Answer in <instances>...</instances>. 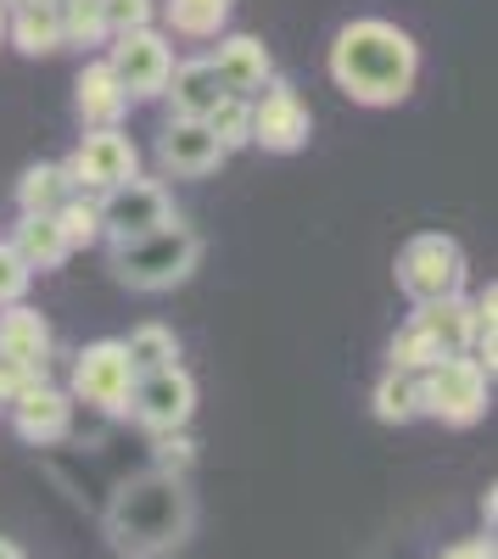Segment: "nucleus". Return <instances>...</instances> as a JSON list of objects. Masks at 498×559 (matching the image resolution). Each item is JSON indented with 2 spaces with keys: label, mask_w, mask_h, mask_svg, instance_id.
Returning a JSON list of instances; mask_svg holds the SVG:
<instances>
[{
  "label": "nucleus",
  "mask_w": 498,
  "mask_h": 559,
  "mask_svg": "<svg viewBox=\"0 0 498 559\" xmlns=\"http://www.w3.org/2000/svg\"><path fill=\"white\" fill-rule=\"evenodd\" d=\"M107 68L118 73L129 102H152V96H163V84L174 73V51L157 28H129V34H118Z\"/></svg>",
  "instance_id": "8"
},
{
  "label": "nucleus",
  "mask_w": 498,
  "mask_h": 559,
  "mask_svg": "<svg viewBox=\"0 0 498 559\" xmlns=\"http://www.w3.org/2000/svg\"><path fill=\"white\" fill-rule=\"evenodd\" d=\"M123 414H134L146 431H186L191 414H197V381L179 364L152 369V376H134Z\"/></svg>",
  "instance_id": "6"
},
{
  "label": "nucleus",
  "mask_w": 498,
  "mask_h": 559,
  "mask_svg": "<svg viewBox=\"0 0 498 559\" xmlns=\"http://www.w3.org/2000/svg\"><path fill=\"white\" fill-rule=\"evenodd\" d=\"M163 96L174 102V118H191V123H208L213 118V107L230 96L224 90V79L213 73V62L202 57V62H179L174 73H168V84H163Z\"/></svg>",
  "instance_id": "15"
},
{
  "label": "nucleus",
  "mask_w": 498,
  "mask_h": 559,
  "mask_svg": "<svg viewBox=\"0 0 498 559\" xmlns=\"http://www.w3.org/2000/svg\"><path fill=\"white\" fill-rule=\"evenodd\" d=\"M12 426H17V437L23 442H34V448H51V442H62L68 437V426H73V397L62 392V386H51V381H28L17 397H12Z\"/></svg>",
  "instance_id": "12"
},
{
  "label": "nucleus",
  "mask_w": 498,
  "mask_h": 559,
  "mask_svg": "<svg viewBox=\"0 0 498 559\" xmlns=\"http://www.w3.org/2000/svg\"><path fill=\"white\" fill-rule=\"evenodd\" d=\"M197 459V442L186 431H157V471L163 476H186Z\"/></svg>",
  "instance_id": "31"
},
{
  "label": "nucleus",
  "mask_w": 498,
  "mask_h": 559,
  "mask_svg": "<svg viewBox=\"0 0 498 559\" xmlns=\"http://www.w3.org/2000/svg\"><path fill=\"white\" fill-rule=\"evenodd\" d=\"M471 347H476V364L493 376V358H498V292L487 286L476 302H471Z\"/></svg>",
  "instance_id": "27"
},
{
  "label": "nucleus",
  "mask_w": 498,
  "mask_h": 559,
  "mask_svg": "<svg viewBox=\"0 0 498 559\" xmlns=\"http://www.w3.org/2000/svg\"><path fill=\"white\" fill-rule=\"evenodd\" d=\"M28 280H34V269L12 252V247H0V308H12V302H23V292H28Z\"/></svg>",
  "instance_id": "32"
},
{
  "label": "nucleus",
  "mask_w": 498,
  "mask_h": 559,
  "mask_svg": "<svg viewBox=\"0 0 498 559\" xmlns=\"http://www.w3.org/2000/svg\"><path fill=\"white\" fill-rule=\"evenodd\" d=\"M331 79L358 107H398L420 79V45L387 17H358L331 39Z\"/></svg>",
  "instance_id": "1"
},
{
  "label": "nucleus",
  "mask_w": 498,
  "mask_h": 559,
  "mask_svg": "<svg viewBox=\"0 0 498 559\" xmlns=\"http://www.w3.org/2000/svg\"><path fill=\"white\" fill-rule=\"evenodd\" d=\"M224 157H230V152L218 146V134L208 123H191V118H174L168 134L157 140V163L168 174H191L197 179V174H213Z\"/></svg>",
  "instance_id": "14"
},
{
  "label": "nucleus",
  "mask_w": 498,
  "mask_h": 559,
  "mask_svg": "<svg viewBox=\"0 0 498 559\" xmlns=\"http://www.w3.org/2000/svg\"><path fill=\"white\" fill-rule=\"evenodd\" d=\"M191 521H197V509H191L186 481L152 471V476H141L134 487L118 492L112 515H107V532L129 559H152V554H168V548L186 543Z\"/></svg>",
  "instance_id": "2"
},
{
  "label": "nucleus",
  "mask_w": 498,
  "mask_h": 559,
  "mask_svg": "<svg viewBox=\"0 0 498 559\" xmlns=\"http://www.w3.org/2000/svg\"><path fill=\"white\" fill-rule=\"evenodd\" d=\"M68 174L57 168V163H34L23 179H17V207L23 213H57L62 202H68Z\"/></svg>",
  "instance_id": "22"
},
{
  "label": "nucleus",
  "mask_w": 498,
  "mask_h": 559,
  "mask_svg": "<svg viewBox=\"0 0 498 559\" xmlns=\"http://www.w3.org/2000/svg\"><path fill=\"white\" fill-rule=\"evenodd\" d=\"M471 302L465 297H442V302H420V313H415V324L442 347V353H465L471 347Z\"/></svg>",
  "instance_id": "20"
},
{
  "label": "nucleus",
  "mask_w": 498,
  "mask_h": 559,
  "mask_svg": "<svg viewBox=\"0 0 498 559\" xmlns=\"http://www.w3.org/2000/svg\"><path fill=\"white\" fill-rule=\"evenodd\" d=\"M134 168H141V152L118 129H90L79 140V152L62 163L68 185H79V191H112V185L134 179Z\"/></svg>",
  "instance_id": "9"
},
{
  "label": "nucleus",
  "mask_w": 498,
  "mask_h": 559,
  "mask_svg": "<svg viewBox=\"0 0 498 559\" xmlns=\"http://www.w3.org/2000/svg\"><path fill=\"white\" fill-rule=\"evenodd\" d=\"M208 62H213V73L224 79L230 96H241V90H263L269 79H275V62H269L263 39H252V34H230L218 45V57H208Z\"/></svg>",
  "instance_id": "16"
},
{
  "label": "nucleus",
  "mask_w": 498,
  "mask_h": 559,
  "mask_svg": "<svg viewBox=\"0 0 498 559\" xmlns=\"http://www.w3.org/2000/svg\"><path fill=\"white\" fill-rule=\"evenodd\" d=\"M197 263H202V241L179 218H168L152 236H134V241L112 247V274L129 292H174L179 280L197 274Z\"/></svg>",
  "instance_id": "3"
},
{
  "label": "nucleus",
  "mask_w": 498,
  "mask_h": 559,
  "mask_svg": "<svg viewBox=\"0 0 498 559\" xmlns=\"http://www.w3.org/2000/svg\"><path fill=\"white\" fill-rule=\"evenodd\" d=\"M57 224H62V236H68V247H90L102 236V213H96V202H62L57 207Z\"/></svg>",
  "instance_id": "29"
},
{
  "label": "nucleus",
  "mask_w": 498,
  "mask_h": 559,
  "mask_svg": "<svg viewBox=\"0 0 498 559\" xmlns=\"http://www.w3.org/2000/svg\"><path fill=\"white\" fill-rule=\"evenodd\" d=\"M437 358H448L426 331H420V324L410 319V324H403V331L392 336V347H387V369H410V376H420V369H431Z\"/></svg>",
  "instance_id": "25"
},
{
  "label": "nucleus",
  "mask_w": 498,
  "mask_h": 559,
  "mask_svg": "<svg viewBox=\"0 0 498 559\" xmlns=\"http://www.w3.org/2000/svg\"><path fill=\"white\" fill-rule=\"evenodd\" d=\"M107 34H129V28H152V0H96Z\"/></svg>",
  "instance_id": "30"
},
{
  "label": "nucleus",
  "mask_w": 498,
  "mask_h": 559,
  "mask_svg": "<svg viewBox=\"0 0 498 559\" xmlns=\"http://www.w3.org/2000/svg\"><path fill=\"white\" fill-rule=\"evenodd\" d=\"M376 419L381 426H410V419H420V376H410V369H387V376L376 381Z\"/></svg>",
  "instance_id": "21"
},
{
  "label": "nucleus",
  "mask_w": 498,
  "mask_h": 559,
  "mask_svg": "<svg viewBox=\"0 0 498 559\" xmlns=\"http://www.w3.org/2000/svg\"><path fill=\"white\" fill-rule=\"evenodd\" d=\"M96 213H102V236H112V241L152 236V229H163L174 218L168 191L152 185V179H123V185H112V191H102Z\"/></svg>",
  "instance_id": "7"
},
{
  "label": "nucleus",
  "mask_w": 498,
  "mask_h": 559,
  "mask_svg": "<svg viewBox=\"0 0 498 559\" xmlns=\"http://www.w3.org/2000/svg\"><path fill=\"white\" fill-rule=\"evenodd\" d=\"M442 559H493V537H476V543H460V548H448Z\"/></svg>",
  "instance_id": "34"
},
{
  "label": "nucleus",
  "mask_w": 498,
  "mask_h": 559,
  "mask_svg": "<svg viewBox=\"0 0 498 559\" xmlns=\"http://www.w3.org/2000/svg\"><path fill=\"white\" fill-rule=\"evenodd\" d=\"M28 386V376H17L12 364H0V408H12V397Z\"/></svg>",
  "instance_id": "33"
},
{
  "label": "nucleus",
  "mask_w": 498,
  "mask_h": 559,
  "mask_svg": "<svg viewBox=\"0 0 498 559\" xmlns=\"http://www.w3.org/2000/svg\"><path fill=\"white\" fill-rule=\"evenodd\" d=\"M208 129L218 134V146H224V152H241V146H252V107H247L241 96H224V102L213 107Z\"/></svg>",
  "instance_id": "26"
},
{
  "label": "nucleus",
  "mask_w": 498,
  "mask_h": 559,
  "mask_svg": "<svg viewBox=\"0 0 498 559\" xmlns=\"http://www.w3.org/2000/svg\"><path fill=\"white\" fill-rule=\"evenodd\" d=\"M487 386H493V376L476 358L448 353L431 369H420V414L442 419V426H476L487 414Z\"/></svg>",
  "instance_id": "4"
},
{
  "label": "nucleus",
  "mask_w": 498,
  "mask_h": 559,
  "mask_svg": "<svg viewBox=\"0 0 498 559\" xmlns=\"http://www.w3.org/2000/svg\"><path fill=\"white\" fill-rule=\"evenodd\" d=\"M308 129H313V118H308V107H303V96H297L292 84H269L263 102L252 107V146L275 152V157L303 152L308 146Z\"/></svg>",
  "instance_id": "11"
},
{
  "label": "nucleus",
  "mask_w": 498,
  "mask_h": 559,
  "mask_svg": "<svg viewBox=\"0 0 498 559\" xmlns=\"http://www.w3.org/2000/svg\"><path fill=\"white\" fill-rule=\"evenodd\" d=\"M129 364H134V376H152V369H168V364H179V342H174V331L168 324H141L129 342Z\"/></svg>",
  "instance_id": "24"
},
{
  "label": "nucleus",
  "mask_w": 498,
  "mask_h": 559,
  "mask_svg": "<svg viewBox=\"0 0 498 559\" xmlns=\"http://www.w3.org/2000/svg\"><path fill=\"white\" fill-rule=\"evenodd\" d=\"M12 252L28 263V269H57L73 247H68V236H62V224H57V213H23V224H17V241H12Z\"/></svg>",
  "instance_id": "18"
},
{
  "label": "nucleus",
  "mask_w": 498,
  "mask_h": 559,
  "mask_svg": "<svg viewBox=\"0 0 498 559\" xmlns=\"http://www.w3.org/2000/svg\"><path fill=\"white\" fill-rule=\"evenodd\" d=\"M398 286L415 308L420 302H442V297H460L465 292V247L454 236H410L398 252Z\"/></svg>",
  "instance_id": "5"
},
{
  "label": "nucleus",
  "mask_w": 498,
  "mask_h": 559,
  "mask_svg": "<svg viewBox=\"0 0 498 559\" xmlns=\"http://www.w3.org/2000/svg\"><path fill=\"white\" fill-rule=\"evenodd\" d=\"M129 386H134V364H129V347L123 342H90L73 364V392L84 403H96L107 414H123L129 403Z\"/></svg>",
  "instance_id": "10"
},
{
  "label": "nucleus",
  "mask_w": 498,
  "mask_h": 559,
  "mask_svg": "<svg viewBox=\"0 0 498 559\" xmlns=\"http://www.w3.org/2000/svg\"><path fill=\"white\" fill-rule=\"evenodd\" d=\"M0 39H7V0H0Z\"/></svg>",
  "instance_id": "36"
},
{
  "label": "nucleus",
  "mask_w": 498,
  "mask_h": 559,
  "mask_svg": "<svg viewBox=\"0 0 498 559\" xmlns=\"http://www.w3.org/2000/svg\"><path fill=\"white\" fill-rule=\"evenodd\" d=\"M12 39H17V51L23 57H51L62 51V12H57V0H34V7H17L12 12Z\"/></svg>",
  "instance_id": "19"
},
{
  "label": "nucleus",
  "mask_w": 498,
  "mask_h": 559,
  "mask_svg": "<svg viewBox=\"0 0 498 559\" xmlns=\"http://www.w3.org/2000/svg\"><path fill=\"white\" fill-rule=\"evenodd\" d=\"M0 364H12L28 381H39L45 364H51V324L23 302L0 308Z\"/></svg>",
  "instance_id": "13"
},
{
  "label": "nucleus",
  "mask_w": 498,
  "mask_h": 559,
  "mask_svg": "<svg viewBox=\"0 0 498 559\" xmlns=\"http://www.w3.org/2000/svg\"><path fill=\"white\" fill-rule=\"evenodd\" d=\"M57 12H62V39H79V45L107 39V23H102L96 0H57Z\"/></svg>",
  "instance_id": "28"
},
{
  "label": "nucleus",
  "mask_w": 498,
  "mask_h": 559,
  "mask_svg": "<svg viewBox=\"0 0 498 559\" xmlns=\"http://www.w3.org/2000/svg\"><path fill=\"white\" fill-rule=\"evenodd\" d=\"M73 107H79V118H84L90 129H118L129 96H123V84H118V73H112L107 62H90V68L79 73V96H73Z\"/></svg>",
  "instance_id": "17"
},
{
  "label": "nucleus",
  "mask_w": 498,
  "mask_h": 559,
  "mask_svg": "<svg viewBox=\"0 0 498 559\" xmlns=\"http://www.w3.org/2000/svg\"><path fill=\"white\" fill-rule=\"evenodd\" d=\"M0 559H23V548H17V543H7V537H0Z\"/></svg>",
  "instance_id": "35"
},
{
  "label": "nucleus",
  "mask_w": 498,
  "mask_h": 559,
  "mask_svg": "<svg viewBox=\"0 0 498 559\" xmlns=\"http://www.w3.org/2000/svg\"><path fill=\"white\" fill-rule=\"evenodd\" d=\"M236 0H168V28L174 34H191V39H208L230 23Z\"/></svg>",
  "instance_id": "23"
}]
</instances>
